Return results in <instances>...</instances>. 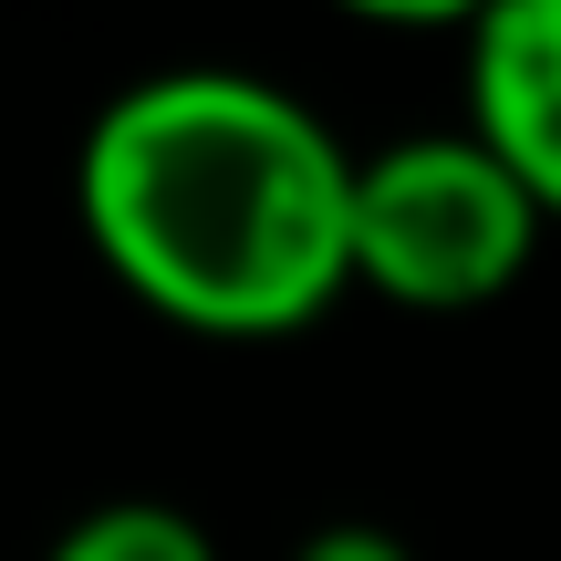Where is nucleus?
Wrapping results in <instances>:
<instances>
[{
  "label": "nucleus",
  "instance_id": "1",
  "mask_svg": "<svg viewBox=\"0 0 561 561\" xmlns=\"http://www.w3.org/2000/svg\"><path fill=\"white\" fill-rule=\"evenodd\" d=\"M73 229L198 343H280L354 291V146L250 62H167L94 104Z\"/></svg>",
  "mask_w": 561,
  "mask_h": 561
},
{
  "label": "nucleus",
  "instance_id": "2",
  "mask_svg": "<svg viewBox=\"0 0 561 561\" xmlns=\"http://www.w3.org/2000/svg\"><path fill=\"white\" fill-rule=\"evenodd\" d=\"M541 229L551 219L530 208V187L468 125L354 157V291L396 312H489L500 291H520Z\"/></svg>",
  "mask_w": 561,
  "mask_h": 561
},
{
  "label": "nucleus",
  "instance_id": "3",
  "mask_svg": "<svg viewBox=\"0 0 561 561\" xmlns=\"http://www.w3.org/2000/svg\"><path fill=\"white\" fill-rule=\"evenodd\" d=\"M468 136L561 229V0H489L468 21Z\"/></svg>",
  "mask_w": 561,
  "mask_h": 561
},
{
  "label": "nucleus",
  "instance_id": "4",
  "mask_svg": "<svg viewBox=\"0 0 561 561\" xmlns=\"http://www.w3.org/2000/svg\"><path fill=\"white\" fill-rule=\"evenodd\" d=\"M42 561H219V541H208V520L178 510V500H94L83 520L53 530Z\"/></svg>",
  "mask_w": 561,
  "mask_h": 561
},
{
  "label": "nucleus",
  "instance_id": "5",
  "mask_svg": "<svg viewBox=\"0 0 561 561\" xmlns=\"http://www.w3.org/2000/svg\"><path fill=\"white\" fill-rule=\"evenodd\" d=\"M333 11L375 21V32H468L489 0H333Z\"/></svg>",
  "mask_w": 561,
  "mask_h": 561
},
{
  "label": "nucleus",
  "instance_id": "6",
  "mask_svg": "<svg viewBox=\"0 0 561 561\" xmlns=\"http://www.w3.org/2000/svg\"><path fill=\"white\" fill-rule=\"evenodd\" d=\"M291 561H416V551H405L385 520H333V530H312Z\"/></svg>",
  "mask_w": 561,
  "mask_h": 561
}]
</instances>
